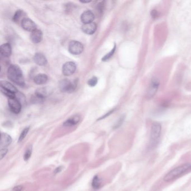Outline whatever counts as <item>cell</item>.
Returning <instances> with one entry per match:
<instances>
[{
    "label": "cell",
    "instance_id": "ba28073f",
    "mask_svg": "<svg viewBox=\"0 0 191 191\" xmlns=\"http://www.w3.org/2000/svg\"><path fill=\"white\" fill-rule=\"evenodd\" d=\"M76 70V66L73 62H67L64 64L62 67V73L65 76H70L73 74Z\"/></svg>",
    "mask_w": 191,
    "mask_h": 191
},
{
    "label": "cell",
    "instance_id": "44dd1931",
    "mask_svg": "<svg viewBox=\"0 0 191 191\" xmlns=\"http://www.w3.org/2000/svg\"><path fill=\"white\" fill-rule=\"evenodd\" d=\"M25 16V13L22 10H18L16 12L15 14L14 15V17H13V20L15 23H18L19 21H20V20L21 19V18H24V16Z\"/></svg>",
    "mask_w": 191,
    "mask_h": 191
},
{
    "label": "cell",
    "instance_id": "4316f807",
    "mask_svg": "<svg viewBox=\"0 0 191 191\" xmlns=\"http://www.w3.org/2000/svg\"><path fill=\"white\" fill-rule=\"evenodd\" d=\"M8 152V149L7 148H1V150H0V159L2 160L4 157L6 156V154Z\"/></svg>",
    "mask_w": 191,
    "mask_h": 191
},
{
    "label": "cell",
    "instance_id": "52a82bcc",
    "mask_svg": "<svg viewBox=\"0 0 191 191\" xmlns=\"http://www.w3.org/2000/svg\"><path fill=\"white\" fill-rule=\"evenodd\" d=\"M8 104L11 111L15 114H19L21 110V104L16 98H9Z\"/></svg>",
    "mask_w": 191,
    "mask_h": 191
},
{
    "label": "cell",
    "instance_id": "8fae6325",
    "mask_svg": "<svg viewBox=\"0 0 191 191\" xmlns=\"http://www.w3.org/2000/svg\"><path fill=\"white\" fill-rule=\"evenodd\" d=\"M96 25L94 23H90L89 24H84L82 26V30L85 34H87L89 35H92L94 34L96 31Z\"/></svg>",
    "mask_w": 191,
    "mask_h": 191
},
{
    "label": "cell",
    "instance_id": "5b68a950",
    "mask_svg": "<svg viewBox=\"0 0 191 191\" xmlns=\"http://www.w3.org/2000/svg\"><path fill=\"white\" fill-rule=\"evenodd\" d=\"M159 85L160 82L159 79L156 78H152L147 91L146 98L148 99H151L154 97L159 89Z\"/></svg>",
    "mask_w": 191,
    "mask_h": 191
},
{
    "label": "cell",
    "instance_id": "603a6c76",
    "mask_svg": "<svg viewBox=\"0 0 191 191\" xmlns=\"http://www.w3.org/2000/svg\"><path fill=\"white\" fill-rule=\"evenodd\" d=\"M32 147L31 146H29L28 148L27 149V150H26L25 154L24 155V159L25 161H28L30 156L32 155Z\"/></svg>",
    "mask_w": 191,
    "mask_h": 191
},
{
    "label": "cell",
    "instance_id": "277c9868",
    "mask_svg": "<svg viewBox=\"0 0 191 191\" xmlns=\"http://www.w3.org/2000/svg\"><path fill=\"white\" fill-rule=\"evenodd\" d=\"M77 86V81L71 82L67 79H64L59 83V88L62 92H72L75 90Z\"/></svg>",
    "mask_w": 191,
    "mask_h": 191
},
{
    "label": "cell",
    "instance_id": "4fadbf2b",
    "mask_svg": "<svg viewBox=\"0 0 191 191\" xmlns=\"http://www.w3.org/2000/svg\"><path fill=\"white\" fill-rule=\"evenodd\" d=\"M43 38V34L42 32L36 29L33 32H32L30 35V39L34 43H38L42 41Z\"/></svg>",
    "mask_w": 191,
    "mask_h": 191
},
{
    "label": "cell",
    "instance_id": "8992f818",
    "mask_svg": "<svg viewBox=\"0 0 191 191\" xmlns=\"http://www.w3.org/2000/svg\"><path fill=\"white\" fill-rule=\"evenodd\" d=\"M84 47L82 44L78 41L72 40L69 43L68 50L74 55H78L82 52Z\"/></svg>",
    "mask_w": 191,
    "mask_h": 191
},
{
    "label": "cell",
    "instance_id": "484cf974",
    "mask_svg": "<svg viewBox=\"0 0 191 191\" xmlns=\"http://www.w3.org/2000/svg\"><path fill=\"white\" fill-rule=\"evenodd\" d=\"M97 82H98V78L95 76H94L92 78H91L90 80H89L88 82V84L89 86H90L91 87H94L96 85Z\"/></svg>",
    "mask_w": 191,
    "mask_h": 191
},
{
    "label": "cell",
    "instance_id": "3957f363",
    "mask_svg": "<svg viewBox=\"0 0 191 191\" xmlns=\"http://www.w3.org/2000/svg\"><path fill=\"white\" fill-rule=\"evenodd\" d=\"M161 134V125L159 122H154L151 125L150 140V148H154L158 144Z\"/></svg>",
    "mask_w": 191,
    "mask_h": 191
},
{
    "label": "cell",
    "instance_id": "9a60e30c",
    "mask_svg": "<svg viewBox=\"0 0 191 191\" xmlns=\"http://www.w3.org/2000/svg\"><path fill=\"white\" fill-rule=\"evenodd\" d=\"M12 142V138L10 136L5 133H2L1 134V140H0V145L1 146L5 148L10 145Z\"/></svg>",
    "mask_w": 191,
    "mask_h": 191
},
{
    "label": "cell",
    "instance_id": "7402d4cb",
    "mask_svg": "<svg viewBox=\"0 0 191 191\" xmlns=\"http://www.w3.org/2000/svg\"><path fill=\"white\" fill-rule=\"evenodd\" d=\"M29 130H30V127H26L24 129L23 131L21 132V134L20 135L19 138V140H18V141H19V142L23 141L24 140V139L25 138L26 136L28 134Z\"/></svg>",
    "mask_w": 191,
    "mask_h": 191
},
{
    "label": "cell",
    "instance_id": "e0dca14e",
    "mask_svg": "<svg viewBox=\"0 0 191 191\" xmlns=\"http://www.w3.org/2000/svg\"><path fill=\"white\" fill-rule=\"evenodd\" d=\"M0 85L1 88L4 89L14 93L18 92L17 89L12 84H11L10 82H9L6 81H1L0 82Z\"/></svg>",
    "mask_w": 191,
    "mask_h": 191
},
{
    "label": "cell",
    "instance_id": "ac0fdd59",
    "mask_svg": "<svg viewBox=\"0 0 191 191\" xmlns=\"http://www.w3.org/2000/svg\"><path fill=\"white\" fill-rule=\"evenodd\" d=\"M48 81V76L46 74H40L37 75L34 78V82L36 84L43 85L45 84Z\"/></svg>",
    "mask_w": 191,
    "mask_h": 191
},
{
    "label": "cell",
    "instance_id": "1f68e13d",
    "mask_svg": "<svg viewBox=\"0 0 191 191\" xmlns=\"http://www.w3.org/2000/svg\"><path fill=\"white\" fill-rule=\"evenodd\" d=\"M91 1H81V2L82 3H88V2H90Z\"/></svg>",
    "mask_w": 191,
    "mask_h": 191
},
{
    "label": "cell",
    "instance_id": "7a4b0ae2",
    "mask_svg": "<svg viewBox=\"0 0 191 191\" xmlns=\"http://www.w3.org/2000/svg\"><path fill=\"white\" fill-rule=\"evenodd\" d=\"M7 76L11 81L20 86L24 85V78L20 68L17 65L12 64L7 70Z\"/></svg>",
    "mask_w": 191,
    "mask_h": 191
},
{
    "label": "cell",
    "instance_id": "f546056e",
    "mask_svg": "<svg viewBox=\"0 0 191 191\" xmlns=\"http://www.w3.org/2000/svg\"><path fill=\"white\" fill-rule=\"evenodd\" d=\"M62 169V166H59V167H58V168H57L55 169L54 173L55 174L59 173H60L61 172Z\"/></svg>",
    "mask_w": 191,
    "mask_h": 191
},
{
    "label": "cell",
    "instance_id": "6da1fadb",
    "mask_svg": "<svg viewBox=\"0 0 191 191\" xmlns=\"http://www.w3.org/2000/svg\"><path fill=\"white\" fill-rule=\"evenodd\" d=\"M190 172H191V163H185L170 170L164 177L163 180L166 182H170Z\"/></svg>",
    "mask_w": 191,
    "mask_h": 191
},
{
    "label": "cell",
    "instance_id": "5bb4252c",
    "mask_svg": "<svg viewBox=\"0 0 191 191\" xmlns=\"http://www.w3.org/2000/svg\"><path fill=\"white\" fill-rule=\"evenodd\" d=\"M33 60L34 62L39 66H44L47 63L46 57L41 53H36L34 55Z\"/></svg>",
    "mask_w": 191,
    "mask_h": 191
},
{
    "label": "cell",
    "instance_id": "f1b7e54d",
    "mask_svg": "<svg viewBox=\"0 0 191 191\" xmlns=\"http://www.w3.org/2000/svg\"><path fill=\"white\" fill-rule=\"evenodd\" d=\"M114 110H111V111H110L109 112H108L104 116H103L102 117H100L99 119H98V120H103L104 118H106V117H108V116H109L110 114L111 113H113V112Z\"/></svg>",
    "mask_w": 191,
    "mask_h": 191
},
{
    "label": "cell",
    "instance_id": "cb8c5ba5",
    "mask_svg": "<svg viewBox=\"0 0 191 191\" xmlns=\"http://www.w3.org/2000/svg\"><path fill=\"white\" fill-rule=\"evenodd\" d=\"M1 92L4 94L5 96H7L9 98H15V93L11 92L8 90H6L4 89L1 88Z\"/></svg>",
    "mask_w": 191,
    "mask_h": 191
},
{
    "label": "cell",
    "instance_id": "ffe728a7",
    "mask_svg": "<svg viewBox=\"0 0 191 191\" xmlns=\"http://www.w3.org/2000/svg\"><path fill=\"white\" fill-rule=\"evenodd\" d=\"M48 90L46 88L38 89L36 92V96L42 99H44L48 95Z\"/></svg>",
    "mask_w": 191,
    "mask_h": 191
},
{
    "label": "cell",
    "instance_id": "d4e9b609",
    "mask_svg": "<svg viewBox=\"0 0 191 191\" xmlns=\"http://www.w3.org/2000/svg\"><path fill=\"white\" fill-rule=\"evenodd\" d=\"M116 45H114L113 48L110 52L109 53H107L106 55L103 57L102 61H106L109 60L110 58L113 55L114 53V52L116 50Z\"/></svg>",
    "mask_w": 191,
    "mask_h": 191
},
{
    "label": "cell",
    "instance_id": "7c38bea8",
    "mask_svg": "<svg viewBox=\"0 0 191 191\" xmlns=\"http://www.w3.org/2000/svg\"><path fill=\"white\" fill-rule=\"evenodd\" d=\"M81 117L79 115H75L69 118L64 123V126L65 127H72L78 124L80 121Z\"/></svg>",
    "mask_w": 191,
    "mask_h": 191
},
{
    "label": "cell",
    "instance_id": "2e32d148",
    "mask_svg": "<svg viewBox=\"0 0 191 191\" xmlns=\"http://www.w3.org/2000/svg\"><path fill=\"white\" fill-rule=\"evenodd\" d=\"M11 47L10 44L9 43H5L0 47L1 54L4 57H9L11 54Z\"/></svg>",
    "mask_w": 191,
    "mask_h": 191
},
{
    "label": "cell",
    "instance_id": "83f0119b",
    "mask_svg": "<svg viewBox=\"0 0 191 191\" xmlns=\"http://www.w3.org/2000/svg\"><path fill=\"white\" fill-rule=\"evenodd\" d=\"M23 186H21V185H20V186H15V187L13 188L12 191H23Z\"/></svg>",
    "mask_w": 191,
    "mask_h": 191
},
{
    "label": "cell",
    "instance_id": "4dcf8cb0",
    "mask_svg": "<svg viewBox=\"0 0 191 191\" xmlns=\"http://www.w3.org/2000/svg\"><path fill=\"white\" fill-rule=\"evenodd\" d=\"M123 120H124V119H123V118H120V120L118 121V122L117 123V124H116V125L115 126V128H117L118 127H120V125L122 124V122H123Z\"/></svg>",
    "mask_w": 191,
    "mask_h": 191
},
{
    "label": "cell",
    "instance_id": "30bf717a",
    "mask_svg": "<svg viewBox=\"0 0 191 191\" xmlns=\"http://www.w3.org/2000/svg\"><path fill=\"white\" fill-rule=\"evenodd\" d=\"M95 19V16L91 11H86L82 14L81 16V20L84 23V24H89L92 23Z\"/></svg>",
    "mask_w": 191,
    "mask_h": 191
},
{
    "label": "cell",
    "instance_id": "d6986e66",
    "mask_svg": "<svg viewBox=\"0 0 191 191\" xmlns=\"http://www.w3.org/2000/svg\"><path fill=\"white\" fill-rule=\"evenodd\" d=\"M92 188L95 189H99L102 187V181L98 175L94 176L92 179Z\"/></svg>",
    "mask_w": 191,
    "mask_h": 191
},
{
    "label": "cell",
    "instance_id": "9c48e42d",
    "mask_svg": "<svg viewBox=\"0 0 191 191\" xmlns=\"http://www.w3.org/2000/svg\"><path fill=\"white\" fill-rule=\"evenodd\" d=\"M23 28L28 32H33L36 29V24L29 18H25L21 21Z\"/></svg>",
    "mask_w": 191,
    "mask_h": 191
}]
</instances>
